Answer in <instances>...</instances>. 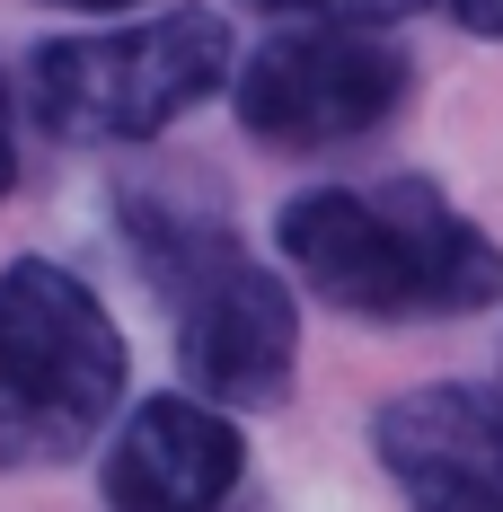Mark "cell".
<instances>
[{
	"label": "cell",
	"mask_w": 503,
	"mask_h": 512,
	"mask_svg": "<svg viewBox=\"0 0 503 512\" xmlns=\"http://www.w3.org/2000/svg\"><path fill=\"white\" fill-rule=\"evenodd\" d=\"M406 53L380 27H283L239 62L230 106L265 151H336L406 106Z\"/></svg>",
	"instance_id": "obj_5"
},
{
	"label": "cell",
	"mask_w": 503,
	"mask_h": 512,
	"mask_svg": "<svg viewBox=\"0 0 503 512\" xmlns=\"http://www.w3.org/2000/svg\"><path fill=\"white\" fill-rule=\"evenodd\" d=\"M230 18L168 9L151 27L53 36L27 53V106L53 142H151L212 89H230Z\"/></svg>",
	"instance_id": "obj_4"
},
{
	"label": "cell",
	"mask_w": 503,
	"mask_h": 512,
	"mask_svg": "<svg viewBox=\"0 0 503 512\" xmlns=\"http://www.w3.org/2000/svg\"><path fill=\"white\" fill-rule=\"evenodd\" d=\"M133 256L168 301L177 371L195 380L203 407L230 415V407H283L292 398L301 309L221 221L168 204V195H133Z\"/></svg>",
	"instance_id": "obj_2"
},
{
	"label": "cell",
	"mask_w": 503,
	"mask_h": 512,
	"mask_svg": "<svg viewBox=\"0 0 503 512\" xmlns=\"http://www.w3.org/2000/svg\"><path fill=\"white\" fill-rule=\"evenodd\" d=\"M371 451L406 512H503V389L433 380L371 415Z\"/></svg>",
	"instance_id": "obj_6"
},
{
	"label": "cell",
	"mask_w": 503,
	"mask_h": 512,
	"mask_svg": "<svg viewBox=\"0 0 503 512\" xmlns=\"http://www.w3.org/2000/svg\"><path fill=\"white\" fill-rule=\"evenodd\" d=\"M45 9H133V0H45Z\"/></svg>",
	"instance_id": "obj_11"
},
{
	"label": "cell",
	"mask_w": 503,
	"mask_h": 512,
	"mask_svg": "<svg viewBox=\"0 0 503 512\" xmlns=\"http://www.w3.org/2000/svg\"><path fill=\"white\" fill-rule=\"evenodd\" d=\"M248 9H274V18H336V27H380V18H406L424 0H248Z\"/></svg>",
	"instance_id": "obj_8"
},
{
	"label": "cell",
	"mask_w": 503,
	"mask_h": 512,
	"mask_svg": "<svg viewBox=\"0 0 503 512\" xmlns=\"http://www.w3.org/2000/svg\"><path fill=\"white\" fill-rule=\"evenodd\" d=\"M248 477L239 424L203 398H142L106 442V512H221Z\"/></svg>",
	"instance_id": "obj_7"
},
{
	"label": "cell",
	"mask_w": 503,
	"mask_h": 512,
	"mask_svg": "<svg viewBox=\"0 0 503 512\" xmlns=\"http://www.w3.org/2000/svg\"><path fill=\"white\" fill-rule=\"evenodd\" d=\"M124 407V336L53 256L0 265V468L71 460Z\"/></svg>",
	"instance_id": "obj_3"
},
{
	"label": "cell",
	"mask_w": 503,
	"mask_h": 512,
	"mask_svg": "<svg viewBox=\"0 0 503 512\" xmlns=\"http://www.w3.org/2000/svg\"><path fill=\"white\" fill-rule=\"evenodd\" d=\"M18 186V124H9V80H0V204Z\"/></svg>",
	"instance_id": "obj_10"
},
{
	"label": "cell",
	"mask_w": 503,
	"mask_h": 512,
	"mask_svg": "<svg viewBox=\"0 0 503 512\" xmlns=\"http://www.w3.org/2000/svg\"><path fill=\"white\" fill-rule=\"evenodd\" d=\"M274 248L327 309L380 318V327L468 318V309L503 301V248L424 177L309 186L274 212Z\"/></svg>",
	"instance_id": "obj_1"
},
{
	"label": "cell",
	"mask_w": 503,
	"mask_h": 512,
	"mask_svg": "<svg viewBox=\"0 0 503 512\" xmlns=\"http://www.w3.org/2000/svg\"><path fill=\"white\" fill-rule=\"evenodd\" d=\"M451 18L468 27V36H495L503 45V0H451Z\"/></svg>",
	"instance_id": "obj_9"
}]
</instances>
